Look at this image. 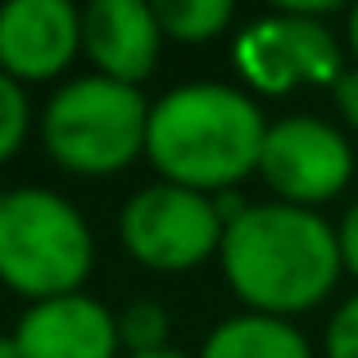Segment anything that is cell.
Returning <instances> with one entry per match:
<instances>
[{"mask_svg":"<svg viewBox=\"0 0 358 358\" xmlns=\"http://www.w3.org/2000/svg\"><path fill=\"white\" fill-rule=\"evenodd\" d=\"M0 358H23V354H18V341H14V331H0Z\"/></svg>","mask_w":358,"mask_h":358,"instance_id":"d6986e66","label":"cell"},{"mask_svg":"<svg viewBox=\"0 0 358 358\" xmlns=\"http://www.w3.org/2000/svg\"><path fill=\"white\" fill-rule=\"evenodd\" d=\"M155 18L164 27V36L186 45H204L231 27L236 5L231 0H155Z\"/></svg>","mask_w":358,"mask_h":358,"instance_id":"7c38bea8","label":"cell"},{"mask_svg":"<svg viewBox=\"0 0 358 358\" xmlns=\"http://www.w3.org/2000/svg\"><path fill=\"white\" fill-rule=\"evenodd\" d=\"M336 241H341V263H345V272L358 281V200L341 213V222H336Z\"/></svg>","mask_w":358,"mask_h":358,"instance_id":"2e32d148","label":"cell"},{"mask_svg":"<svg viewBox=\"0 0 358 358\" xmlns=\"http://www.w3.org/2000/svg\"><path fill=\"white\" fill-rule=\"evenodd\" d=\"M168 327L173 322H168L164 304H155V299H131L118 313V336H122V350L127 354L173 350V345H168Z\"/></svg>","mask_w":358,"mask_h":358,"instance_id":"4fadbf2b","label":"cell"},{"mask_svg":"<svg viewBox=\"0 0 358 358\" xmlns=\"http://www.w3.org/2000/svg\"><path fill=\"white\" fill-rule=\"evenodd\" d=\"M227 222L218 218L213 195L186 191L173 182H150L127 195L118 213V241L150 272H191L222 254Z\"/></svg>","mask_w":358,"mask_h":358,"instance_id":"5b68a950","label":"cell"},{"mask_svg":"<svg viewBox=\"0 0 358 358\" xmlns=\"http://www.w3.org/2000/svg\"><path fill=\"white\" fill-rule=\"evenodd\" d=\"M327 358H358V295H350L331 313V327H327Z\"/></svg>","mask_w":358,"mask_h":358,"instance_id":"9a60e30c","label":"cell"},{"mask_svg":"<svg viewBox=\"0 0 358 358\" xmlns=\"http://www.w3.org/2000/svg\"><path fill=\"white\" fill-rule=\"evenodd\" d=\"M150 100L141 87H122L100 73L73 78L45 100V155L73 177H114L145 155Z\"/></svg>","mask_w":358,"mask_h":358,"instance_id":"277c9868","label":"cell"},{"mask_svg":"<svg viewBox=\"0 0 358 358\" xmlns=\"http://www.w3.org/2000/svg\"><path fill=\"white\" fill-rule=\"evenodd\" d=\"M127 358H186L182 350H155V354H127Z\"/></svg>","mask_w":358,"mask_h":358,"instance_id":"ffe728a7","label":"cell"},{"mask_svg":"<svg viewBox=\"0 0 358 358\" xmlns=\"http://www.w3.org/2000/svg\"><path fill=\"white\" fill-rule=\"evenodd\" d=\"M82 50V14L69 0L0 5V73L14 82H55Z\"/></svg>","mask_w":358,"mask_h":358,"instance_id":"ba28073f","label":"cell"},{"mask_svg":"<svg viewBox=\"0 0 358 358\" xmlns=\"http://www.w3.org/2000/svg\"><path fill=\"white\" fill-rule=\"evenodd\" d=\"M164 27L145 0H91L82 9V55L100 78L141 87L159 64Z\"/></svg>","mask_w":358,"mask_h":358,"instance_id":"9c48e42d","label":"cell"},{"mask_svg":"<svg viewBox=\"0 0 358 358\" xmlns=\"http://www.w3.org/2000/svg\"><path fill=\"white\" fill-rule=\"evenodd\" d=\"M331 100H336V109H341V118L358 131V64L341 73V82L331 87Z\"/></svg>","mask_w":358,"mask_h":358,"instance_id":"e0dca14e","label":"cell"},{"mask_svg":"<svg viewBox=\"0 0 358 358\" xmlns=\"http://www.w3.org/2000/svg\"><path fill=\"white\" fill-rule=\"evenodd\" d=\"M259 177L272 191V200L295 204V209H317L354 182V145L327 118H277L263 141Z\"/></svg>","mask_w":358,"mask_h":358,"instance_id":"52a82bcc","label":"cell"},{"mask_svg":"<svg viewBox=\"0 0 358 358\" xmlns=\"http://www.w3.org/2000/svg\"><path fill=\"white\" fill-rule=\"evenodd\" d=\"M27 131H32V105H27L23 82H14L9 73H0V164L23 150Z\"/></svg>","mask_w":358,"mask_h":358,"instance_id":"5bb4252c","label":"cell"},{"mask_svg":"<svg viewBox=\"0 0 358 358\" xmlns=\"http://www.w3.org/2000/svg\"><path fill=\"white\" fill-rule=\"evenodd\" d=\"M222 277L245 313L299 317L336 290L345 263L336 227L317 209L295 204H250L222 236Z\"/></svg>","mask_w":358,"mask_h":358,"instance_id":"6da1fadb","label":"cell"},{"mask_svg":"<svg viewBox=\"0 0 358 358\" xmlns=\"http://www.w3.org/2000/svg\"><path fill=\"white\" fill-rule=\"evenodd\" d=\"M200 358H313L304 331L286 317L236 313L222 317L200 345Z\"/></svg>","mask_w":358,"mask_h":358,"instance_id":"8fae6325","label":"cell"},{"mask_svg":"<svg viewBox=\"0 0 358 358\" xmlns=\"http://www.w3.org/2000/svg\"><path fill=\"white\" fill-rule=\"evenodd\" d=\"M345 36H350V50H354V59H358V5L350 9V18H345Z\"/></svg>","mask_w":358,"mask_h":358,"instance_id":"ac0fdd59","label":"cell"},{"mask_svg":"<svg viewBox=\"0 0 358 358\" xmlns=\"http://www.w3.org/2000/svg\"><path fill=\"white\" fill-rule=\"evenodd\" d=\"M231 59L245 87L259 96H286L295 87H336L345 73L331 27L299 5H281L277 14L245 23Z\"/></svg>","mask_w":358,"mask_h":358,"instance_id":"8992f818","label":"cell"},{"mask_svg":"<svg viewBox=\"0 0 358 358\" xmlns=\"http://www.w3.org/2000/svg\"><path fill=\"white\" fill-rule=\"evenodd\" d=\"M14 341L23 358H118V317L96 295H59L27 304Z\"/></svg>","mask_w":358,"mask_h":358,"instance_id":"30bf717a","label":"cell"},{"mask_svg":"<svg viewBox=\"0 0 358 358\" xmlns=\"http://www.w3.org/2000/svg\"><path fill=\"white\" fill-rule=\"evenodd\" d=\"M96 268V236L82 209L45 186L0 195V281L27 304L78 295Z\"/></svg>","mask_w":358,"mask_h":358,"instance_id":"3957f363","label":"cell"},{"mask_svg":"<svg viewBox=\"0 0 358 358\" xmlns=\"http://www.w3.org/2000/svg\"><path fill=\"white\" fill-rule=\"evenodd\" d=\"M268 127L272 122L250 91L227 82H186L164 91L150 109L145 159L164 182L222 195L259 173Z\"/></svg>","mask_w":358,"mask_h":358,"instance_id":"7a4b0ae2","label":"cell"}]
</instances>
